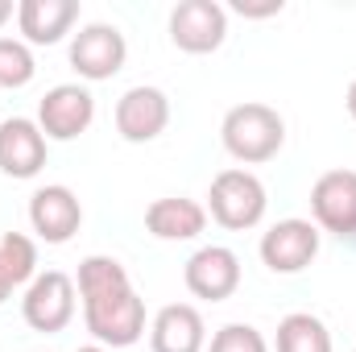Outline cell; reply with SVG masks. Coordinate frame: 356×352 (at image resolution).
<instances>
[{"label":"cell","mask_w":356,"mask_h":352,"mask_svg":"<svg viewBox=\"0 0 356 352\" xmlns=\"http://www.w3.org/2000/svg\"><path fill=\"white\" fill-rule=\"evenodd\" d=\"M75 290L83 298V323L104 349H133L145 336V303L116 257L91 253L79 262Z\"/></svg>","instance_id":"cell-1"},{"label":"cell","mask_w":356,"mask_h":352,"mask_svg":"<svg viewBox=\"0 0 356 352\" xmlns=\"http://www.w3.org/2000/svg\"><path fill=\"white\" fill-rule=\"evenodd\" d=\"M220 141L236 162L257 166V162L277 158V150L286 145V120L277 116V108L249 99V104L228 108V116L220 125Z\"/></svg>","instance_id":"cell-2"},{"label":"cell","mask_w":356,"mask_h":352,"mask_svg":"<svg viewBox=\"0 0 356 352\" xmlns=\"http://www.w3.org/2000/svg\"><path fill=\"white\" fill-rule=\"evenodd\" d=\"M266 182L245 170V166H232V170H220L211 178V191H207V211L220 228L228 232H245V228H257L266 220Z\"/></svg>","instance_id":"cell-3"},{"label":"cell","mask_w":356,"mask_h":352,"mask_svg":"<svg viewBox=\"0 0 356 352\" xmlns=\"http://www.w3.org/2000/svg\"><path fill=\"white\" fill-rule=\"evenodd\" d=\"M75 278L63 273V269H46L38 273L29 286H25V298H21V315L33 332L42 336H54L63 332L71 319H75Z\"/></svg>","instance_id":"cell-4"},{"label":"cell","mask_w":356,"mask_h":352,"mask_svg":"<svg viewBox=\"0 0 356 352\" xmlns=\"http://www.w3.org/2000/svg\"><path fill=\"white\" fill-rule=\"evenodd\" d=\"M124 58H129V42H124V33H120L116 25H108V21H91V25H83V29L71 38V67H75L79 79H88V83L112 79V75L124 67Z\"/></svg>","instance_id":"cell-5"},{"label":"cell","mask_w":356,"mask_h":352,"mask_svg":"<svg viewBox=\"0 0 356 352\" xmlns=\"http://www.w3.org/2000/svg\"><path fill=\"white\" fill-rule=\"evenodd\" d=\"M228 38V13L220 0H178L170 13V42L186 54H211Z\"/></svg>","instance_id":"cell-6"},{"label":"cell","mask_w":356,"mask_h":352,"mask_svg":"<svg viewBox=\"0 0 356 352\" xmlns=\"http://www.w3.org/2000/svg\"><path fill=\"white\" fill-rule=\"evenodd\" d=\"M95 120V95L83 83H58L38 104V129L46 141H75Z\"/></svg>","instance_id":"cell-7"},{"label":"cell","mask_w":356,"mask_h":352,"mask_svg":"<svg viewBox=\"0 0 356 352\" xmlns=\"http://www.w3.org/2000/svg\"><path fill=\"white\" fill-rule=\"evenodd\" d=\"M311 224L336 237H356V170H327L311 186Z\"/></svg>","instance_id":"cell-8"},{"label":"cell","mask_w":356,"mask_h":352,"mask_svg":"<svg viewBox=\"0 0 356 352\" xmlns=\"http://www.w3.org/2000/svg\"><path fill=\"white\" fill-rule=\"evenodd\" d=\"M29 224L38 232V241L46 245H67L79 224H83V207H79V195L63 182H50V186H38L33 199H29Z\"/></svg>","instance_id":"cell-9"},{"label":"cell","mask_w":356,"mask_h":352,"mask_svg":"<svg viewBox=\"0 0 356 352\" xmlns=\"http://www.w3.org/2000/svg\"><path fill=\"white\" fill-rule=\"evenodd\" d=\"M182 282L195 298L224 303L241 286V257L228 245H203L199 253H191V262L182 269Z\"/></svg>","instance_id":"cell-10"},{"label":"cell","mask_w":356,"mask_h":352,"mask_svg":"<svg viewBox=\"0 0 356 352\" xmlns=\"http://www.w3.org/2000/svg\"><path fill=\"white\" fill-rule=\"evenodd\" d=\"M170 125V99L162 88H129L116 99V133L129 145H145L154 137H162Z\"/></svg>","instance_id":"cell-11"},{"label":"cell","mask_w":356,"mask_h":352,"mask_svg":"<svg viewBox=\"0 0 356 352\" xmlns=\"http://www.w3.org/2000/svg\"><path fill=\"white\" fill-rule=\"evenodd\" d=\"M319 257V228L311 220H277L261 237V262L273 273H302Z\"/></svg>","instance_id":"cell-12"},{"label":"cell","mask_w":356,"mask_h":352,"mask_svg":"<svg viewBox=\"0 0 356 352\" xmlns=\"http://www.w3.org/2000/svg\"><path fill=\"white\" fill-rule=\"evenodd\" d=\"M46 166V133L29 116L0 120V170L8 178H33Z\"/></svg>","instance_id":"cell-13"},{"label":"cell","mask_w":356,"mask_h":352,"mask_svg":"<svg viewBox=\"0 0 356 352\" xmlns=\"http://www.w3.org/2000/svg\"><path fill=\"white\" fill-rule=\"evenodd\" d=\"M149 349L154 352H203L207 349V323L199 307L191 303H170L154 315L149 328Z\"/></svg>","instance_id":"cell-14"},{"label":"cell","mask_w":356,"mask_h":352,"mask_svg":"<svg viewBox=\"0 0 356 352\" xmlns=\"http://www.w3.org/2000/svg\"><path fill=\"white\" fill-rule=\"evenodd\" d=\"M79 21V0H21L17 4V29L25 33V46H54L71 33Z\"/></svg>","instance_id":"cell-15"},{"label":"cell","mask_w":356,"mask_h":352,"mask_svg":"<svg viewBox=\"0 0 356 352\" xmlns=\"http://www.w3.org/2000/svg\"><path fill=\"white\" fill-rule=\"evenodd\" d=\"M145 228L158 241H195L207 228V207L195 203V199H182V195L154 199L145 207Z\"/></svg>","instance_id":"cell-16"},{"label":"cell","mask_w":356,"mask_h":352,"mask_svg":"<svg viewBox=\"0 0 356 352\" xmlns=\"http://www.w3.org/2000/svg\"><path fill=\"white\" fill-rule=\"evenodd\" d=\"M277 352H332V332L311 311H290L277 323Z\"/></svg>","instance_id":"cell-17"},{"label":"cell","mask_w":356,"mask_h":352,"mask_svg":"<svg viewBox=\"0 0 356 352\" xmlns=\"http://www.w3.org/2000/svg\"><path fill=\"white\" fill-rule=\"evenodd\" d=\"M0 265H4V273L13 282V290L29 286L38 278V245L25 232H4L0 237Z\"/></svg>","instance_id":"cell-18"},{"label":"cell","mask_w":356,"mask_h":352,"mask_svg":"<svg viewBox=\"0 0 356 352\" xmlns=\"http://www.w3.org/2000/svg\"><path fill=\"white\" fill-rule=\"evenodd\" d=\"M38 75L33 50L21 38H0V88H25Z\"/></svg>","instance_id":"cell-19"},{"label":"cell","mask_w":356,"mask_h":352,"mask_svg":"<svg viewBox=\"0 0 356 352\" xmlns=\"http://www.w3.org/2000/svg\"><path fill=\"white\" fill-rule=\"evenodd\" d=\"M207 352H269V344L253 323H224L211 336V349Z\"/></svg>","instance_id":"cell-20"},{"label":"cell","mask_w":356,"mask_h":352,"mask_svg":"<svg viewBox=\"0 0 356 352\" xmlns=\"http://www.w3.org/2000/svg\"><path fill=\"white\" fill-rule=\"evenodd\" d=\"M232 8H236L241 17H277L286 4H282V0H232Z\"/></svg>","instance_id":"cell-21"},{"label":"cell","mask_w":356,"mask_h":352,"mask_svg":"<svg viewBox=\"0 0 356 352\" xmlns=\"http://www.w3.org/2000/svg\"><path fill=\"white\" fill-rule=\"evenodd\" d=\"M344 108H348V116L356 120V79L348 83V95H344Z\"/></svg>","instance_id":"cell-22"},{"label":"cell","mask_w":356,"mask_h":352,"mask_svg":"<svg viewBox=\"0 0 356 352\" xmlns=\"http://www.w3.org/2000/svg\"><path fill=\"white\" fill-rule=\"evenodd\" d=\"M13 294V282H8V273H4V265H0V303Z\"/></svg>","instance_id":"cell-23"},{"label":"cell","mask_w":356,"mask_h":352,"mask_svg":"<svg viewBox=\"0 0 356 352\" xmlns=\"http://www.w3.org/2000/svg\"><path fill=\"white\" fill-rule=\"evenodd\" d=\"M13 13H17V8H13V0H0V25H4V21H8Z\"/></svg>","instance_id":"cell-24"},{"label":"cell","mask_w":356,"mask_h":352,"mask_svg":"<svg viewBox=\"0 0 356 352\" xmlns=\"http://www.w3.org/2000/svg\"><path fill=\"white\" fill-rule=\"evenodd\" d=\"M75 352H112V349H104V344H83V349H75Z\"/></svg>","instance_id":"cell-25"}]
</instances>
